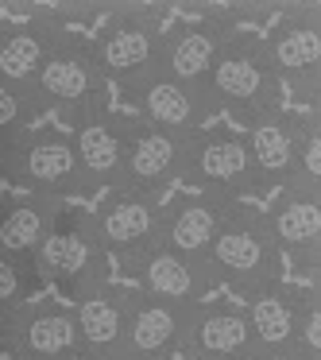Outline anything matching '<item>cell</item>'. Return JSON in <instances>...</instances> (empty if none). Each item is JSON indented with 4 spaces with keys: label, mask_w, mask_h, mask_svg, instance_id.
<instances>
[{
    "label": "cell",
    "mask_w": 321,
    "mask_h": 360,
    "mask_svg": "<svg viewBox=\"0 0 321 360\" xmlns=\"http://www.w3.org/2000/svg\"><path fill=\"white\" fill-rule=\"evenodd\" d=\"M12 321H16V310H4V306H0V356L8 352V341H12Z\"/></svg>",
    "instance_id": "obj_27"
},
{
    "label": "cell",
    "mask_w": 321,
    "mask_h": 360,
    "mask_svg": "<svg viewBox=\"0 0 321 360\" xmlns=\"http://www.w3.org/2000/svg\"><path fill=\"white\" fill-rule=\"evenodd\" d=\"M232 205L236 202H228V198L194 194V190L182 198H171V202H163V240L159 244H166L171 252H178L186 259L205 264Z\"/></svg>",
    "instance_id": "obj_21"
},
{
    "label": "cell",
    "mask_w": 321,
    "mask_h": 360,
    "mask_svg": "<svg viewBox=\"0 0 321 360\" xmlns=\"http://www.w3.org/2000/svg\"><path fill=\"white\" fill-rule=\"evenodd\" d=\"M63 210H66L63 202L39 198V194L8 198V202L0 205V252L32 267V256L47 240V233L63 217Z\"/></svg>",
    "instance_id": "obj_24"
},
{
    "label": "cell",
    "mask_w": 321,
    "mask_h": 360,
    "mask_svg": "<svg viewBox=\"0 0 321 360\" xmlns=\"http://www.w3.org/2000/svg\"><path fill=\"white\" fill-rule=\"evenodd\" d=\"M93 58L101 66L105 82L120 86V94L132 97L148 78L159 74V58H163V20L151 8L140 4H124L105 16L101 32L89 39Z\"/></svg>",
    "instance_id": "obj_4"
},
{
    "label": "cell",
    "mask_w": 321,
    "mask_h": 360,
    "mask_svg": "<svg viewBox=\"0 0 321 360\" xmlns=\"http://www.w3.org/2000/svg\"><path fill=\"white\" fill-rule=\"evenodd\" d=\"M197 306L166 302V298H151V295L132 290L124 337H120V349L112 360H174L182 352V345H186Z\"/></svg>",
    "instance_id": "obj_11"
},
{
    "label": "cell",
    "mask_w": 321,
    "mask_h": 360,
    "mask_svg": "<svg viewBox=\"0 0 321 360\" xmlns=\"http://www.w3.org/2000/svg\"><path fill=\"white\" fill-rule=\"evenodd\" d=\"M63 35L66 20L58 12H43V16L0 27V82L32 97L35 78H39L43 63L51 58V51Z\"/></svg>",
    "instance_id": "obj_17"
},
{
    "label": "cell",
    "mask_w": 321,
    "mask_h": 360,
    "mask_svg": "<svg viewBox=\"0 0 321 360\" xmlns=\"http://www.w3.org/2000/svg\"><path fill=\"white\" fill-rule=\"evenodd\" d=\"M267 63L279 78L282 94H294L306 109H317L321 101V16L317 8H290L271 35L263 39Z\"/></svg>",
    "instance_id": "obj_8"
},
{
    "label": "cell",
    "mask_w": 321,
    "mask_h": 360,
    "mask_svg": "<svg viewBox=\"0 0 321 360\" xmlns=\"http://www.w3.org/2000/svg\"><path fill=\"white\" fill-rule=\"evenodd\" d=\"M236 35V16L232 12H205L194 20H178L171 32H163V58H159V74H171L178 82H194L205 86L209 70L217 66L221 51Z\"/></svg>",
    "instance_id": "obj_12"
},
{
    "label": "cell",
    "mask_w": 321,
    "mask_h": 360,
    "mask_svg": "<svg viewBox=\"0 0 321 360\" xmlns=\"http://www.w3.org/2000/svg\"><path fill=\"white\" fill-rule=\"evenodd\" d=\"M186 143L190 140L166 136V132H159V128H151V124H143V120L132 117V124H128V148H124V182H120V190L163 198L174 182H182Z\"/></svg>",
    "instance_id": "obj_14"
},
{
    "label": "cell",
    "mask_w": 321,
    "mask_h": 360,
    "mask_svg": "<svg viewBox=\"0 0 321 360\" xmlns=\"http://www.w3.org/2000/svg\"><path fill=\"white\" fill-rule=\"evenodd\" d=\"M182 182L194 194H213L228 198V202L263 194L244 132H232V128H202L197 136H190Z\"/></svg>",
    "instance_id": "obj_5"
},
{
    "label": "cell",
    "mask_w": 321,
    "mask_h": 360,
    "mask_svg": "<svg viewBox=\"0 0 321 360\" xmlns=\"http://www.w3.org/2000/svg\"><path fill=\"white\" fill-rule=\"evenodd\" d=\"M205 89L213 97V109L228 112L244 128L251 120L267 117V112L282 109V86L275 78L271 63H267V51L259 35L236 32L228 39V47L221 51L209 78H205Z\"/></svg>",
    "instance_id": "obj_3"
},
{
    "label": "cell",
    "mask_w": 321,
    "mask_h": 360,
    "mask_svg": "<svg viewBox=\"0 0 321 360\" xmlns=\"http://www.w3.org/2000/svg\"><path fill=\"white\" fill-rule=\"evenodd\" d=\"M32 101L39 112L63 117L70 128L109 112V82L97 66L89 39L66 32L55 43V51H51V58L43 63L39 78L32 86Z\"/></svg>",
    "instance_id": "obj_2"
},
{
    "label": "cell",
    "mask_w": 321,
    "mask_h": 360,
    "mask_svg": "<svg viewBox=\"0 0 321 360\" xmlns=\"http://www.w3.org/2000/svg\"><path fill=\"white\" fill-rule=\"evenodd\" d=\"M163 202L166 198L112 190L97 210H89V225H93L105 259H117L124 267L155 248L163 240Z\"/></svg>",
    "instance_id": "obj_9"
},
{
    "label": "cell",
    "mask_w": 321,
    "mask_h": 360,
    "mask_svg": "<svg viewBox=\"0 0 321 360\" xmlns=\"http://www.w3.org/2000/svg\"><path fill=\"white\" fill-rule=\"evenodd\" d=\"M8 179L16 186H24V194L55 198L63 205L66 198L86 194V179H81L74 140L70 132H58V128H32V132L16 136Z\"/></svg>",
    "instance_id": "obj_6"
},
{
    "label": "cell",
    "mask_w": 321,
    "mask_h": 360,
    "mask_svg": "<svg viewBox=\"0 0 321 360\" xmlns=\"http://www.w3.org/2000/svg\"><path fill=\"white\" fill-rule=\"evenodd\" d=\"M35 117H39V109H35L32 97L0 82V132L4 136H24V132L35 128Z\"/></svg>",
    "instance_id": "obj_26"
},
{
    "label": "cell",
    "mask_w": 321,
    "mask_h": 360,
    "mask_svg": "<svg viewBox=\"0 0 321 360\" xmlns=\"http://www.w3.org/2000/svg\"><path fill=\"white\" fill-rule=\"evenodd\" d=\"M109 259H105L101 244L93 236L89 213L81 210H63V217L55 221V229L47 233V240L39 244V252L32 256V271L39 283H58L70 295H81L93 283H105Z\"/></svg>",
    "instance_id": "obj_7"
},
{
    "label": "cell",
    "mask_w": 321,
    "mask_h": 360,
    "mask_svg": "<svg viewBox=\"0 0 321 360\" xmlns=\"http://www.w3.org/2000/svg\"><path fill=\"white\" fill-rule=\"evenodd\" d=\"M128 101L136 105V120H143V124L159 128L166 136H178V140L197 136L217 112L209 89L194 86V82H178L171 74L148 78Z\"/></svg>",
    "instance_id": "obj_13"
},
{
    "label": "cell",
    "mask_w": 321,
    "mask_h": 360,
    "mask_svg": "<svg viewBox=\"0 0 321 360\" xmlns=\"http://www.w3.org/2000/svg\"><path fill=\"white\" fill-rule=\"evenodd\" d=\"M182 352L194 360H259L244 306L202 302L194 310Z\"/></svg>",
    "instance_id": "obj_23"
},
{
    "label": "cell",
    "mask_w": 321,
    "mask_h": 360,
    "mask_svg": "<svg viewBox=\"0 0 321 360\" xmlns=\"http://www.w3.org/2000/svg\"><path fill=\"white\" fill-rule=\"evenodd\" d=\"M302 132H306V112H290V109H275L248 124L244 143H248L251 163H256L259 190H287L294 182Z\"/></svg>",
    "instance_id": "obj_16"
},
{
    "label": "cell",
    "mask_w": 321,
    "mask_h": 360,
    "mask_svg": "<svg viewBox=\"0 0 321 360\" xmlns=\"http://www.w3.org/2000/svg\"><path fill=\"white\" fill-rule=\"evenodd\" d=\"M124 271L136 279V290L151 298H166V302H205V295L213 290V279L205 271V264L186 259L178 252H171L166 244H155L151 252H143L140 259L124 264Z\"/></svg>",
    "instance_id": "obj_22"
},
{
    "label": "cell",
    "mask_w": 321,
    "mask_h": 360,
    "mask_svg": "<svg viewBox=\"0 0 321 360\" xmlns=\"http://www.w3.org/2000/svg\"><path fill=\"white\" fill-rule=\"evenodd\" d=\"M317 310H321L317 283H310V287L275 283V287L251 295L244 302V314H248L259 360H290L294 356L298 345H302V333H306V318Z\"/></svg>",
    "instance_id": "obj_10"
},
{
    "label": "cell",
    "mask_w": 321,
    "mask_h": 360,
    "mask_svg": "<svg viewBox=\"0 0 321 360\" xmlns=\"http://www.w3.org/2000/svg\"><path fill=\"white\" fill-rule=\"evenodd\" d=\"M35 283L39 279H35L32 267L0 252V306H4V310H20V306H27Z\"/></svg>",
    "instance_id": "obj_25"
},
{
    "label": "cell",
    "mask_w": 321,
    "mask_h": 360,
    "mask_svg": "<svg viewBox=\"0 0 321 360\" xmlns=\"http://www.w3.org/2000/svg\"><path fill=\"white\" fill-rule=\"evenodd\" d=\"M128 287H112L109 279L86 287L81 295H74V326H78V345L81 360H112L124 337L128 321Z\"/></svg>",
    "instance_id": "obj_20"
},
{
    "label": "cell",
    "mask_w": 321,
    "mask_h": 360,
    "mask_svg": "<svg viewBox=\"0 0 321 360\" xmlns=\"http://www.w3.org/2000/svg\"><path fill=\"white\" fill-rule=\"evenodd\" d=\"M213 287H228L248 302L251 295L282 283V256L267 229L263 213L248 202H236L205 256Z\"/></svg>",
    "instance_id": "obj_1"
},
{
    "label": "cell",
    "mask_w": 321,
    "mask_h": 360,
    "mask_svg": "<svg viewBox=\"0 0 321 360\" xmlns=\"http://www.w3.org/2000/svg\"><path fill=\"white\" fill-rule=\"evenodd\" d=\"M12 143H16V136H4V132H0V182L8 179V163H12Z\"/></svg>",
    "instance_id": "obj_28"
},
{
    "label": "cell",
    "mask_w": 321,
    "mask_h": 360,
    "mask_svg": "<svg viewBox=\"0 0 321 360\" xmlns=\"http://www.w3.org/2000/svg\"><path fill=\"white\" fill-rule=\"evenodd\" d=\"M128 124H132V117L101 112V117H89L78 128H70L81 179H86V194H97V190L112 194V190H120V182H124Z\"/></svg>",
    "instance_id": "obj_18"
},
{
    "label": "cell",
    "mask_w": 321,
    "mask_h": 360,
    "mask_svg": "<svg viewBox=\"0 0 321 360\" xmlns=\"http://www.w3.org/2000/svg\"><path fill=\"white\" fill-rule=\"evenodd\" d=\"M8 352L20 360H81L74 314L58 302H27L16 310Z\"/></svg>",
    "instance_id": "obj_19"
},
{
    "label": "cell",
    "mask_w": 321,
    "mask_h": 360,
    "mask_svg": "<svg viewBox=\"0 0 321 360\" xmlns=\"http://www.w3.org/2000/svg\"><path fill=\"white\" fill-rule=\"evenodd\" d=\"M267 229L275 236L282 264H294L310 283L321 275V198L294 194V190H279L271 210L263 213Z\"/></svg>",
    "instance_id": "obj_15"
}]
</instances>
